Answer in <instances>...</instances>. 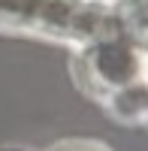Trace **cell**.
Masks as SVG:
<instances>
[{"label": "cell", "mask_w": 148, "mask_h": 151, "mask_svg": "<svg viewBox=\"0 0 148 151\" xmlns=\"http://www.w3.org/2000/svg\"><path fill=\"white\" fill-rule=\"evenodd\" d=\"M73 79L118 124L148 127V48L121 30L76 45Z\"/></svg>", "instance_id": "obj_1"}, {"label": "cell", "mask_w": 148, "mask_h": 151, "mask_svg": "<svg viewBox=\"0 0 148 151\" xmlns=\"http://www.w3.org/2000/svg\"><path fill=\"white\" fill-rule=\"evenodd\" d=\"M48 151H112V148L103 145V142H97V139H60Z\"/></svg>", "instance_id": "obj_4"}, {"label": "cell", "mask_w": 148, "mask_h": 151, "mask_svg": "<svg viewBox=\"0 0 148 151\" xmlns=\"http://www.w3.org/2000/svg\"><path fill=\"white\" fill-rule=\"evenodd\" d=\"M115 30L112 0H0V33L76 48Z\"/></svg>", "instance_id": "obj_2"}, {"label": "cell", "mask_w": 148, "mask_h": 151, "mask_svg": "<svg viewBox=\"0 0 148 151\" xmlns=\"http://www.w3.org/2000/svg\"><path fill=\"white\" fill-rule=\"evenodd\" d=\"M115 30L148 48V0H112Z\"/></svg>", "instance_id": "obj_3"}]
</instances>
